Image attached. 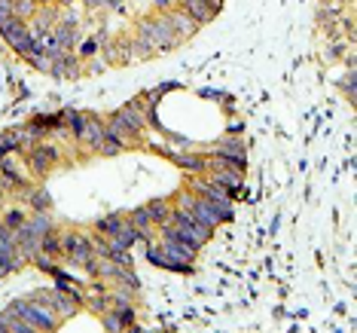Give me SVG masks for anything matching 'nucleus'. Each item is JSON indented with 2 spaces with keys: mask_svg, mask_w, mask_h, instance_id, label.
Masks as SVG:
<instances>
[{
  "mask_svg": "<svg viewBox=\"0 0 357 333\" xmlns=\"http://www.w3.org/2000/svg\"><path fill=\"white\" fill-rule=\"evenodd\" d=\"M0 159H3V156H0Z\"/></svg>",
  "mask_w": 357,
  "mask_h": 333,
  "instance_id": "36",
  "label": "nucleus"
},
{
  "mask_svg": "<svg viewBox=\"0 0 357 333\" xmlns=\"http://www.w3.org/2000/svg\"><path fill=\"white\" fill-rule=\"evenodd\" d=\"M104 131L110 138H116V141H122L126 147H135V144H141V138L135 135V131H131L128 126H126V120H122L119 113H110L107 116V122H104Z\"/></svg>",
  "mask_w": 357,
  "mask_h": 333,
  "instance_id": "10",
  "label": "nucleus"
},
{
  "mask_svg": "<svg viewBox=\"0 0 357 333\" xmlns=\"http://www.w3.org/2000/svg\"><path fill=\"white\" fill-rule=\"evenodd\" d=\"M22 150V141H19V129L15 131H0V156H10V153Z\"/></svg>",
  "mask_w": 357,
  "mask_h": 333,
  "instance_id": "19",
  "label": "nucleus"
},
{
  "mask_svg": "<svg viewBox=\"0 0 357 333\" xmlns=\"http://www.w3.org/2000/svg\"><path fill=\"white\" fill-rule=\"evenodd\" d=\"M116 242H119L122 247H131V245H135L138 242V229L135 227H131V223H122V229L119 232H116Z\"/></svg>",
  "mask_w": 357,
  "mask_h": 333,
  "instance_id": "21",
  "label": "nucleus"
},
{
  "mask_svg": "<svg viewBox=\"0 0 357 333\" xmlns=\"http://www.w3.org/2000/svg\"><path fill=\"white\" fill-rule=\"evenodd\" d=\"M34 266L40 269V273H49V275H52V273H56V257H49V254L40 251V254L34 257Z\"/></svg>",
  "mask_w": 357,
  "mask_h": 333,
  "instance_id": "26",
  "label": "nucleus"
},
{
  "mask_svg": "<svg viewBox=\"0 0 357 333\" xmlns=\"http://www.w3.org/2000/svg\"><path fill=\"white\" fill-rule=\"evenodd\" d=\"M122 150H126V144L116 141V138H110V135H104V144H101L98 153H104V156H116V153H122Z\"/></svg>",
  "mask_w": 357,
  "mask_h": 333,
  "instance_id": "25",
  "label": "nucleus"
},
{
  "mask_svg": "<svg viewBox=\"0 0 357 333\" xmlns=\"http://www.w3.org/2000/svg\"><path fill=\"white\" fill-rule=\"evenodd\" d=\"M86 306H89V312L104 315L107 309H110V297H107V293H95V297H89V300H86Z\"/></svg>",
  "mask_w": 357,
  "mask_h": 333,
  "instance_id": "23",
  "label": "nucleus"
},
{
  "mask_svg": "<svg viewBox=\"0 0 357 333\" xmlns=\"http://www.w3.org/2000/svg\"><path fill=\"white\" fill-rule=\"evenodd\" d=\"M342 56H345V43L342 40H336V43L327 46V61H339Z\"/></svg>",
  "mask_w": 357,
  "mask_h": 333,
  "instance_id": "29",
  "label": "nucleus"
},
{
  "mask_svg": "<svg viewBox=\"0 0 357 333\" xmlns=\"http://www.w3.org/2000/svg\"><path fill=\"white\" fill-rule=\"evenodd\" d=\"M214 153H217V156H223V159H229V162H235L238 168L247 165V153H244V144H242V138H238V135L220 138V141L214 144Z\"/></svg>",
  "mask_w": 357,
  "mask_h": 333,
  "instance_id": "6",
  "label": "nucleus"
},
{
  "mask_svg": "<svg viewBox=\"0 0 357 333\" xmlns=\"http://www.w3.org/2000/svg\"><path fill=\"white\" fill-rule=\"evenodd\" d=\"M15 19V10H13V0H0V28H6L10 22Z\"/></svg>",
  "mask_w": 357,
  "mask_h": 333,
  "instance_id": "27",
  "label": "nucleus"
},
{
  "mask_svg": "<svg viewBox=\"0 0 357 333\" xmlns=\"http://www.w3.org/2000/svg\"><path fill=\"white\" fill-rule=\"evenodd\" d=\"M339 86H342V92L348 95V101H354V71H348L342 80H339Z\"/></svg>",
  "mask_w": 357,
  "mask_h": 333,
  "instance_id": "28",
  "label": "nucleus"
},
{
  "mask_svg": "<svg viewBox=\"0 0 357 333\" xmlns=\"http://www.w3.org/2000/svg\"><path fill=\"white\" fill-rule=\"evenodd\" d=\"M95 52H98V40H86L83 43V49H80V56L83 58H95Z\"/></svg>",
  "mask_w": 357,
  "mask_h": 333,
  "instance_id": "30",
  "label": "nucleus"
},
{
  "mask_svg": "<svg viewBox=\"0 0 357 333\" xmlns=\"http://www.w3.org/2000/svg\"><path fill=\"white\" fill-rule=\"evenodd\" d=\"M165 19H168V25H172L174 28V34L177 37H181V40L186 43V40H190V37H196V31L201 28L199 25V22H192L190 19V15H186L183 10H181V6H174V10H168L165 13Z\"/></svg>",
  "mask_w": 357,
  "mask_h": 333,
  "instance_id": "9",
  "label": "nucleus"
},
{
  "mask_svg": "<svg viewBox=\"0 0 357 333\" xmlns=\"http://www.w3.org/2000/svg\"><path fill=\"white\" fill-rule=\"evenodd\" d=\"M10 321H13V315L3 309V312H0V333H10Z\"/></svg>",
  "mask_w": 357,
  "mask_h": 333,
  "instance_id": "32",
  "label": "nucleus"
},
{
  "mask_svg": "<svg viewBox=\"0 0 357 333\" xmlns=\"http://www.w3.org/2000/svg\"><path fill=\"white\" fill-rule=\"evenodd\" d=\"M190 214H192V218H196V220L201 223V227H208V229H217V227H220V223H223V220H220V214H217L214 208L208 205L201 196H196V202H192Z\"/></svg>",
  "mask_w": 357,
  "mask_h": 333,
  "instance_id": "11",
  "label": "nucleus"
},
{
  "mask_svg": "<svg viewBox=\"0 0 357 333\" xmlns=\"http://www.w3.org/2000/svg\"><path fill=\"white\" fill-rule=\"evenodd\" d=\"M37 3H52V0H37Z\"/></svg>",
  "mask_w": 357,
  "mask_h": 333,
  "instance_id": "35",
  "label": "nucleus"
},
{
  "mask_svg": "<svg viewBox=\"0 0 357 333\" xmlns=\"http://www.w3.org/2000/svg\"><path fill=\"white\" fill-rule=\"evenodd\" d=\"M25 159H28L34 177H43V174H49V168L58 162V150L52 144H34L31 153H25Z\"/></svg>",
  "mask_w": 357,
  "mask_h": 333,
  "instance_id": "5",
  "label": "nucleus"
},
{
  "mask_svg": "<svg viewBox=\"0 0 357 333\" xmlns=\"http://www.w3.org/2000/svg\"><path fill=\"white\" fill-rule=\"evenodd\" d=\"M147 260L159 269H172V273H190L192 275V263H183V260H174L172 254H165L162 245H147Z\"/></svg>",
  "mask_w": 357,
  "mask_h": 333,
  "instance_id": "7",
  "label": "nucleus"
},
{
  "mask_svg": "<svg viewBox=\"0 0 357 333\" xmlns=\"http://www.w3.org/2000/svg\"><path fill=\"white\" fill-rule=\"evenodd\" d=\"M104 122L98 120L95 113H86V122H83V135H80V144L89 147V150H101V144H104Z\"/></svg>",
  "mask_w": 357,
  "mask_h": 333,
  "instance_id": "8",
  "label": "nucleus"
},
{
  "mask_svg": "<svg viewBox=\"0 0 357 333\" xmlns=\"http://www.w3.org/2000/svg\"><path fill=\"white\" fill-rule=\"evenodd\" d=\"M153 6H156V13H168L177 6V0H153Z\"/></svg>",
  "mask_w": 357,
  "mask_h": 333,
  "instance_id": "31",
  "label": "nucleus"
},
{
  "mask_svg": "<svg viewBox=\"0 0 357 333\" xmlns=\"http://www.w3.org/2000/svg\"><path fill=\"white\" fill-rule=\"evenodd\" d=\"M0 37H3V43L22 58H25L31 52V46H34V37H31L28 22H22V19H13L6 28H0Z\"/></svg>",
  "mask_w": 357,
  "mask_h": 333,
  "instance_id": "3",
  "label": "nucleus"
},
{
  "mask_svg": "<svg viewBox=\"0 0 357 333\" xmlns=\"http://www.w3.org/2000/svg\"><path fill=\"white\" fill-rule=\"evenodd\" d=\"M147 211H150V220L153 227H162V223H172V199H153V202H147Z\"/></svg>",
  "mask_w": 357,
  "mask_h": 333,
  "instance_id": "12",
  "label": "nucleus"
},
{
  "mask_svg": "<svg viewBox=\"0 0 357 333\" xmlns=\"http://www.w3.org/2000/svg\"><path fill=\"white\" fill-rule=\"evenodd\" d=\"M116 113H119L122 120H126V126H128L131 131H135L138 138H144V129H147V120H144V113H138V111H135V107H131V104L119 107V111H116Z\"/></svg>",
  "mask_w": 357,
  "mask_h": 333,
  "instance_id": "16",
  "label": "nucleus"
},
{
  "mask_svg": "<svg viewBox=\"0 0 357 333\" xmlns=\"http://www.w3.org/2000/svg\"><path fill=\"white\" fill-rule=\"evenodd\" d=\"M25 227L31 229V232H34V236H46V232H52V229H56V223H52V218H49V211H34V214H31V218L25 220Z\"/></svg>",
  "mask_w": 357,
  "mask_h": 333,
  "instance_id": "15",
  "label": "nucleus"
},
{
  "mask_svg": "<svg viewBox=\"0 0 357 333\" xmlns=\"http://www.w3.org/2000/svg\"><path fill=\"white\" fill-rule=\"evenodd\" d=\"M25 220H28V214L22 211V208H10V211L3 214V220H0V223H3V227H10V229H15V227H22Z\"/></svg>",
  "mask_w": 357,
  "mask_h": 333,
  "instance_id": "24",
  "label": "nucleus"
},
{
  "mask_svg": "<svg viewBox=\"0 0 357 333\" xmlns=\"http://www.w3.org/2000/svg\"><path fill=\"white\" fill-rule=\"evenodd\" d=\"M25 199L31 202V208H34V211H49V193L46 190H40V187H31L28 193H25Z\"/></svg>",
  "mask_w": 357,
  "mask_h": 333,
  "instance_id": "18",
  "label": "nucleus"
},
{
  "mask_svg": "<svg viewBox=\"0 0 357 333\" xmlns=\"http://www.w3.org/2000/svg\"><path fill=\"white\" fill-rule=\"evenodd\" d=\"M138 34L147 37L156 52H172V49H177V46L183 43L181 37L174 34V28L168 25L165 13H156V15H147V19H141V22H138Z\"/></svg>",
  "mask_w": 357,
  "mask_h": 333,
  "instance_id": "1",
  "label": "nucleus"
},
{
  "mask_svg": "<svg viewBox=\"0 0 357 333\" xmlns=\"http://www.w3.org/2000/svg\"><path fill=\"white\" fill-rule=\"evenodd\" d=\"M122 223H126V214H119V211H116V214H107V218H101V220L95 223V229L101 232V236L113 238L116 232L122 229Z\"/></svg>",
  "mask_w": 357,
  "mask_h": 333,
  "instance_id": "17",
  "label": "nucleus"
},
{
  "mask_svg": "<svg viewBox=\"0 0 357 333\" xmlns=\"http://www.w3.org/2000/svg\"><path fill=\"white\" fill-rule=\"evenodd\" d=\"M89 10H104V0H86Z\"/></svg>",
  "mask_w": 357,
  "mask_h": 333,
  "instance_id": "34",
  "label": "nucleus"
},
{
  "mask_svg": "<svg viewBox=\"0 0 357 333\" xmlns=\"http://www.w3.org/2000/svg\"><path fill=\"white\" fill-rule=\"evenodd\" d=\"M25 61H28L31 67H34V71H40V74H49V67H52V56L43 49L40 43H34V46H31V52L25 56Z\"/></svg>",
  "mask_w": 357,
  "mask_h": 333,
  "instance_id": "14",
  "label": "nucleus"
},
{
  "mask_svg": "<svg viewBox=\"0 0 357 333\" xmlns=\"http://www.w3.org/2000/svg\"><path fill=\"white\" fill-rule=\"evenodd\" d=\"M172 162L181 165L183 172L205 174V156H199V153H172Z\"/></svg>",
  "mask_w": 357,
  "mask_h": 333,
  "instance_id": "13",
  "label": "nucleus"
},
{
  "mask_svg": "<svg viewBox=\"0 0 357 333\" xmlns=\"http://www.w3.org/2000/svg\"><path fill=\"white\" fill-rule=\"evenodd\" d=\"M6 312H13L15 318L28 321L34 330H58L61 327V318L56 312H49L46 306L34 303V300H13L10 306H6Z\"/></svg>",
  "mask_w": 357,
  "mask_h": 333,
  "instance_id": "2",
  "label": "nucleus"
},
{
  "mask_svg": "<svg viewBox=\"0 0 357 333\" xmlns=\"http://www.w3.org/2000/svg\"><path fill=\"white\" fill-rule=\"evenodd\" d=\"M98 318H101V324H104V330H126V321H122L119 318V312H110V309H107V312L104 315H98Z\"/></svg>",
  "mask_w": 357,
  "mask_h": 333,
  "instance_id": "22",
  "label": "nucleus"
},
{
  "mask_svg": "<svg viewBox=\"0 0 357 333\" xmlns=\"http://www.w3.org/2000/svg\"><path fill=\"white\" fill-rule=\"evenodd\" d=\"M104 6H107V10L122 13V10H126V0H104Z\"/></svg>",
  "mask_w": 357,
  "mask_h": 333,
  "instance_id": "33",
  "label": "nucleus"
},
{
  "mask_svg": "<svg viewBox=\"0 0 357 333\" xmlns=\"http://www.w3.org/2000/svg\"><path fill=\"white\" fill-rule=\"evenodd\" d=\"M177 6L190 15L192 22H199V25H208V22H214L217 15L223 10V0H177Z\"/></svg>",
  "mask_w": 357,
  "mask_h": 333,
  "instance_id": "4",
  "label": "nucleus"
},
{
  "mask_svg": "<svg viewBox=\"0 0 357 333\" xmlns=\"http://www.w3.org/2000/svg\"><path fill=\"white\" fill-rule=\"evenodd\" d=\"M13 10H15V19L31 22L34 19V13L40 10V3H37V0H13Z\"/></svg>",
  "mask_w": 357,
  "mask_h": 333,
  "instance_id": "20",
  "label": "nucleus"
}]
</instances>
